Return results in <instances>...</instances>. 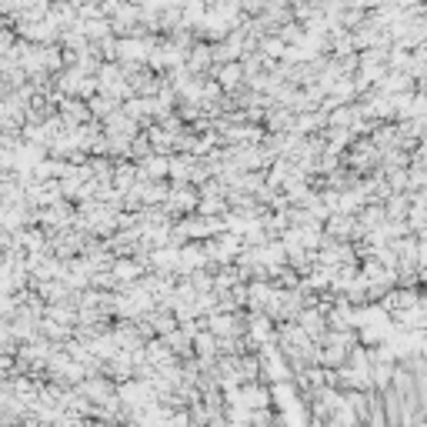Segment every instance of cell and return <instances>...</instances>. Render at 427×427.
<instances>
[{"instance_id":"obj_1","label":"cell","mask_w":427,"mask_h":427,"mask_svg":"<svg viewBox=\"0 0 427 427\" xmlns=\"http://www.w3.org/2000/svg\"><path fill=\"white\" fill-rule=\"evenodd\" d=\"M237 74H240V64H230V67H224V70H220V80H224L227 87H230V84L237 80Z\"/></svg>"}]
</instances>
